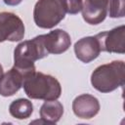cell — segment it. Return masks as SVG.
<instances>
[{
  "mask_svg": "<svg viewBox=\"0 0 125 125\" xmlns=\"http://www.w3.org/2000/svg\"><path fill=\"white\" fill-rule=\"evenodd\" d=\"M48 55L43 43L42 34L38 35L17 45L14 50V66L23 74L25 79L36 71L34 62Z\"/></svg>",
  "mask_w": 125,
  "mask_h": 125,
  "instance_id": "obj_1",
  "label": "cell"
},
{
  "mask_svg": "<svg viewBox=\"0 0 125 125\" xmlns=\"http://www.w3.org/2000/svg\"><path fill=\"white\" fill-rule=\"evenodd\" d=\"M22 87L25 95L31 100H58L62 94L61 83L56 77L38 71L28 75Z\"/></svg>",
  "mask_w": 125,
  "mask_h": 125,
  "instance_id": "obj_2",
  "label": "cell"
},
{
  "mask_svg": "<svg viewBox=\"0 0 125 125\" xmlns=\"http://www.w3.org/2000/svg\"><path fill=\"white\" fill-rule=\"evenodd\" d=\"M125 62L113 61L101 64L91 74V84L94 89L101 93H110L124 85Z\"/></svg>",
  "mask_w": 125,
  "mask_h": 125,
  "instance_id": "obj_3",
  "label": "cell"
},
{
  "mask_svg": "<svg viewBox=\"0 0 125 125\" xmlns=\"http://www.w3.org/2000/svg\"><path fill=\"white\" fill-rule=\"evenodd\" d=\"M65 14L64 0H38L33 9V21L38 27L51 29L64 19Z\"/></svg>",
  "mask_w": 125,
  "mask_h": 125,
  "instance_id": "obj_4",
  "label": "cell"
},
{
  "mask_svg": "<svg viewBox=\"0 0 125 125\" xmlns=\"http://www.w3.org/2000/svg\"><path fill=\"white\" fill-rule=\"evenodd\" d=\"M24 31V24L19 16L11 12L0 13V43L21 41L23 39Z\"/></svg>",
  "mask_w": 125,
  "mask_h": 125,
  "instance_id": "obj_5",
  "label": "cell"
},
{
  "mask_svg": "<svg viewBox=\"0 0 125 125\" xmlns=\"http://www.w3.org/2000/svg\"><path fill=\"white\" fill-rule=\"evenodd\" d=\"M101 52L124 54L125 53V25H119L111 30L103 31L95 35Z\"/></svg>",
  "mask_w": 125,
  "mask_h": 125,
  "instance_id": "obj_6",
  "label": "cell"
},
{
  "mask_svg": "<svg viewBox=\"0 0 125 125\" xmlns=\"http://www.w3.org/2000/svg\"><path fill=\"white\" fill-rule=\"evenodd\" d=\"M44 46L48 54L60 55L68 50L71 45L70 35L63 29H54L47 34H42Z\"/></svg>",
  "mask_w": 125,
  "mask_h": 125,
  "instance_id": "obj_7",
  "label": "cell"
},
{
  "mask_svg": "<svg viewBox=\"0 0 125 125\" xmlns=\"http://www.w3.org/2000/svg\"><path fill=\"white\" fill-rule=\"evenodd\" d=\"M99 100L90 94L77 96L72 102L73 113L81 119H91L100 111Z\"/></svg>",
  "mask_w": 125,
  "mask_h": 125,
  "instance_id": "obj_8",
  "label": "cell"
},
{
  "mask_svg": "<svg viewBox=\"0 0 125 125\" xmlns=\"http://www.w3.org/2000/svg\"><path fill=\"white\" fill-rule=\"evenodd\" d=\"M74 53L76 58L84 63H89L97 59L101 53L100 44L95 36H86L74 44Z\"/></svg>",
  "mask_w": 125,
  "mask_h": 125,
  "instance_id": "obj_9",
  "label": "cell"
},
{
  "mask_svg": "<svg viewBox=\"0 0 125 125\" xmlns=\"http://www.w3.org/2000/svg\"><path fill=\"white\" fill-rule=\"evenodd\" d=\"M23 81V74L15 66H13L10 70L3 73L0 77V96H14L22 87Z\"/></svg>",
  "mask_w": 125,
  "mask_h": 125,
  "instance_id": "obj_10",
  "label": "cell"
},
{
  "mask_svg": "<svg viewBox=\"0 0 125 125\" xmlns=\"http://www.w3.org/2000/svg\"><path fill=\"white\" fill-rule=\"evenodd\" d=\"M40 118L43 123L55 124L60 121L63 114V105L58 100L45 101L39 110Z\"/></svg>",
  "mask_w": 125,
  "mask_h": 125,
  "instance_id": "obj_11",
  "label": "cell"
},
{
  "mask_svg": "<svg viewBox=\"0 0 125 125\" xmlns=\"http://www.w3.org/2000/svg\"><path fill=\"white\" fill-rule=\"evenodd\" d=\"M10 114L17 119H26L31 116L33 112V104L28 99H17L9 105Z\"/></svg>",
  "mask_w": 125,
  "mask_h": 125,
  "instance_id": "obj_12",
  "label": "cell"
},
{
  "mask_svg": "<svg viewBox=\"0 0 125 125\" xmlns=\"http://www.w3.org/2000/svg\"><path fill=\"white\" fill-rule=\"evenodd\" d=\"M81 12H82L83 20L87 23L92 25H96L103 22L107 16V10L96 9L91 5H89L86 1H84L83 3Z\"/></svg>",
  "mask_w": 125,
  "mask_h": 125,
  "instance_id": "obj_13",
  "label": "cell"
},
{
  "mask_svg": "<svg viewBox=\"0 0 125 125\" xmlns=\"http://www.w3.org/2000/svg\"><path fill=\"white\" fill-rule=\"evenodd\" d=\"M125 0H109L108 15L112 19L123 18L125 16Z\"/></svg>",
  "mask_w": 125,
  "mask_h": 125,
  "instance_id": "obj_14",
  "label": "cell"
},
{
  "mask_svg": "<svg viewBox=\"0 0 125 125\" xmlns=\"http://www.w3.org/2000/svg\"><path fill=\"white\" fill-rule=\"evenodd\" d=\"M66 5V13L69 15H76L82 10V0H64Z\"/></svg>",
  "mask_w": 125,
  "mask_h": 125,
  "instance_id": "obj_15",
  "label": "cell"
},
{
  "mask_svg": "<svg viewBox=\"0 0 125 125\" xmlns=\"http://www.w3.org/2000/svg\"><path fill=\"white\" fill-rule=\"evenodd\" d=\"M85 1L96 9H101V10L108 9L109 0H85Z\"/></svg>",
  "mask_w": 125,
  "mask_h": 125,
  "instance_id": "obj_16",
  "label": "cell"
},
{
  "mask_svg": "<svg viewBox=\"0 0 125 125\" xmlns=\"http://www.w3.org/2000/svg\"><path fill=\"white\" fill-rule=\"evenodd\" d=\"M3 2L8 6H18L22 2V0H3Z\"/></svg>",
  "mask_w": 125,
  "mask_h": 125,
  "instance_id": "obj_17",
  "label": "cell"
},
{
  "mask_svg": "<svg viewBox=\"0 0 125 125\" xmlns=\"http://www.w3.org/2000/svg\"><path fill=\"white\" fill-rule=\"evenodd\" d=\"M4 72H3V66H2V64L0 63V77H1V75L3 74Z\"/></svg>",
  "mask_w": 125,
  "mask_h": 125,
  "instance_id": "obj_18",
  "label": "cell"
}]
</instances>
